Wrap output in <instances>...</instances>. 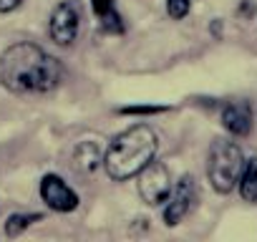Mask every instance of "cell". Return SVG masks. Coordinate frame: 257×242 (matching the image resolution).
Segmentation results:
<instances>
[{
    "instance_id": "obj_8",
    "label": "cell",
    "mask_w": 257,
    "mask_h": 242,
    "mask_svg": "<svg viewBox=\"0 0 257 242\" xmlns=\"http://www.w3.org/2000/svg\"><path fill=\"white\" fill-rule=\"evenodd\" d=\"M103 164V154L98 149L96 142H81L76 149H73V159H71V167L73 172L81 177V179H91L98 167Z\"/></svg>"
},
{
    "instance_id": "obj_10",
    "label": "cell",
    "mask_w": 257,
    "mask_h": 242,
    "mask_svg": "<svg viewBox=\"0 0 257 242\" xmlns=\"http://www.w3.org/2000/svg\"><path fill=\"white\" fill-rule=\"evenodd\" d=\"M239 194H242L244 202L257 204V157L249 159V162L242 167V174H239Z\"/></svg>"
},
{
    "instance_id": "obj_2",
    "label": "cell",
    "mask_w": 257,
    "mask_h": 242,
    "mask_svg": "<svg viewBox=\"0 0 257 242\" xmlns=\"http://www.w3.org/2000/svg\"><path fill=\"white\" fill-rule=\"evenodd\" d=\"M157 147H159L157 134L147 124H137L111 142V147L103 157V167L111 179L123 182L128 177H137L142 172V167L154 159Z\"/></svg>"
},
{
    "instance_id": "obj_6",
    "label": "cell",
    "mask_w": 257,
    "mask_h": 242,
    "mask_svg": "<svg viewBox=\"0 0 257 242\" xmlns=\"http://www.w3.org/2000/svg\"><path fill=\"white\" fill-rule=\"evenodd\" d=\"M41 197L56 212H71L78 207V194L56 174H46L41 179Z\"/></svg>"
},
{
    "instance_id": "obj_15",
    "label": "cell",
    "mask_w": 257,
    "mask_h": 242,
    "mask_svg": "<svg viewBox=\"0 0 257 242\" xmlns=\"http://www.w3.org/2000/svg\"><path fill=\"white\" fill-rule=\"evenodd\" d=\"M21 3H23V0H0V13H11V11H16Z\"/></svg>"
},
{
    "instance_id": "obj_16",
    "label": "cell",
    "mask_w": 257,
    "mask_h": 242,
    "mask_svg": "<svg viewBox=\"0 0 257 242\" xmlns=\"http://www.w3.org/2000/svg\"><path fill=\"white\" fill-rule=\"evenodd\" d=\"M239 13H249V16H252V13H254V6H252V3H242Z\"/></svg>"
},
{
    "instance_id": "obj_7",
    "label": "cell",
    "mask_w": 257,
    "mask_h": 242,
    "mask_svg": "<svg viewBox=\"0 0 257 242\" xmlns=\"http://www.w3.org/2000/svg\"><path fill=\"white\" fill-rule=\"evenodd\" d=\"M194 202H197V184H194L192 177H182L179 184H177V189H174V194H172L169 202H167L164 222H167L169 227L179 224V222L187 217V212L194 207Z\"/></svg>"
},
{
    "instance_id": "obj_9",
    "label": "cell",
    "mask_w": 257,
    "mask_h": 242,
    "mask_svg": "<svg viewBox=\"0 0 257 242\" xmlns=\"http://www.w3.org/2000/svg\"><path fill=\"white\" fill-rule=\"evenodd\" d=\"M222 124L229 134L234 137H247L252 132V111L244 101H237V103H229L224 106L222 111Z\"/></svg>"
},
{
    "instance_id": "obj_13",
    "label": "cell",
    "mask_w": 257,
    "mask_h": 242,
    "mask_svg": "<svg viewBox=\"0 0 257 242\" xmlns=\"http://www.w3.org/2000/svg\"><path fill=\"white\" fill-rule=\"evenodd\" d=\"M93 11H96L98 21L106 18L108 13H113V0H93Z\"/></svg>"
},
{
    "instance_id": "obj_4",
    "label": "cell",
    "mask_w": 257,
    "mask_h": 242,
    "mask_svg": "<svg viewBox=\"0 0 257 242\" xmlns=\"http://www.w3.org/2000/svg\"><path fill=\"white\" fill-rule=\"evenodd\" d=\"M139 194L147 204H162L172 194V179L169 169L162 162H149L139 172Z\"/></svg>"
},
{
    "instance_id": "obj_3",
    "label": "cell",
    "mask_w": 257,
    "mask_h": 242,
    "mask_svg": "<svg viewBox=\"0 0 257 242\" xmlns=\"http://www.w3.org/2000/svg\"><path fill=\"white\" fill-rule=\"evenodd\" d=\"M242 167H244V157L234 142L219 139L212 144L209 162H207V177L219 194H229L234 189V184L239 182Z\"/></svg>"
},
{
    "instance_id": "obj_5",
    "label": "cell",
    "mask_w": 257,
    "mask_h": 242,
    "mask_svg": "<svg viewBox=\"0 0 257 242\" xmlns=\"http://www.w3.org/2000/svg\"><path fill=\"white\" fill-rule=\"evenodd\" d=\"M78 28H81V3L78 0H63L53 8V16H51V38L58 43V46H71L78 36Z\"/></svg>"
},
{
    "instance_id": "obj_14",
    "label": "cell",
    "mask_w": 257,
    "mask_h": 242,
    "mask_svg": "<svg viewBox=\"0 0 257 242\" xmlns=\"http://www.w3.org/2000/svg\"><path fill=\"white\" fill-rule=\"evenodd\" d=\"M159 111H164L162 106H126V108H121V113H159Z\"/></svg>"
},
{
    "instance_id": "obj_1",
    "label": "cell",
    "mask_w": 257,
    "mask_h": 242,
    "mask_svg": "<svg viewBox=\"0 0 257 242\" xmlns=\"http://www.w3.org/2000/svg\"><path fill=\"white\" fill-rule=\"evenodd\" d=\"M61 78V63L36 43H16L0 56V83L13 93H48Z\"/></svg>"
},
{
    "instance_id": "obj_11",
    "label": "cell",
    "mask_w": 257,
    "mask_h": 242,
    "mask_svg": "<svg viewBox=\"0 0 257 242\" xmlns=\"http://www.w3.org/2000/svg\"><path fill=\"white\" fill-rule=\"evenodd\" d=\"M41 219H43L41 214H11L8 222H6V234L8 237H18L21 232H26L31 224H36Z\"/></svg>"
},
{
    "instance_id": "obj_12",
    "label": "cell",
    "mask_w": 257,
    "mask_h": 242,
    "mask_svg": "<svg viewBox=\"0 0 257 242\" xmlns=\"http://www.w3.org/2000/svg\"><path fill=\"white\" fill-rule=\"evenodd\" d=\"M167 13L174 21H182L189 13V0H167Z\"/></svg>"
}]
</instances>
